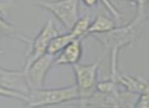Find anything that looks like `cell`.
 Masks as SVG:
<instances>
[{
    "mask_svg": "<svg viewBox=\"0 0 149 108\" xmlns=\"http://www.w3.org/2000/svg\"><path fill=\"white\" fill-rule=\"evenodd\" d=\"M82 1H83V3L87 7H93L98 4V2H99L100 0H82Z\"/></svg>",
    "mask_w": 149,
    "mask_h": 108,
    "instance_id": "obj_19",
    "label": "cell"
},
{
    "mask_svg": "<svg viewBox=\"0 0 149 108\" xmlns=\"http://www.w3.org/2000/svg\"><path fill=\"white\" fill-rule=\"evenodd\" d=\"M0 97H5V98H11V99L19 100V101L27 102L28 101V95H25L23 93H19L17 91H13V90L7 89L5 87L0 86Z\"/></svg>",
    "mask_w": 149,
    "mask_h": 108,
    "instance_id": "obj_15",
    "label": "cell"
},
{
    "mask_svg": "<svg viewBox=\"0 0 149 108\" xmlns=\"http://www.w3.org/2000/svg\"><path fill=\"white\" fill-rule=\"evenodd\" d=\"M74 100H79V92L76 85L57 89H31L28 93L26 104L31 108H41Z\"/></svg>",
    "mask_w": 149,
    "mask_h": 108,
    "instance_id": "obj_2",
    "label": "cell"
},
{
    "mask_svg": "<svg viewBox=\"0 0 149 108\" xmlns=\"http://www.w3.org/2000/svg\"><path fill=\"white\" fill-rule=\"evenodd\" d=\"M54 59H55L54 55L45 53L41 57L36 59L29 67L24 69L30 90L43 88L45 77L53 65Z\"/></svg>",
    "mask_w": 149,
    "mask_h": 108,
    "instance_id": "obj_6",
    "label": "cell"
},
{
    "mask_svg": "<svg viewBox=\"0 0 149 108\" xmlns=\"http://www.w3.org/2000/svg\"><path fill=\"white\" fill-rule=\"evenodd\" d=\"M101 59L99 58L95 62L90 64H80L76 63L72 65L74 78H76V87L79 92V100L87 99L94 91L97 84V73Z\"/></svg>",
    "mask_w": 149,
    "mask_h": 108,
    "instance_id": "obj_4",
    "label": "cell"
},
{
    "mask_svg": "<svg viewBox=\"0 0 149 108\" xmlns=\"http://www.w3.org/2000/svg\"><path fill=\"white\" fill-rule=\"evenodd\" d=\"M13 0H0V13L6 15L9 9L13 7Z\"/></svg>",
    "mask_w": 149,
    "mask_h": 108,
    "instance_id": "obj_17",
    "label": "cell"
},
{
    "mask_svg": "<svg viewBox=\"0 0 149 108\" xmlns=\"http://www.w3.org/2000/svg\"><path fill=\"white\" fill-rule=\"evenodd\" d=\"M6 36L8 38H13V39L19 40V41L23 42V43L27 44L28 46L31 45L32 39L27 36H25L23 33L19 31L15 27H13L11 24L7 23L1 15H0V36Z\"/></svg>",
    "mask_w": 149,
    "mask_h": 108,
    "instance_id": "obj_11",
    "label": "cell"
},
{
    "mask_svg": "<svg viewBox=\"0 0 149 108\" xmlns=\"http://www.w3.org/2000/svg\"><path fill=\"white\" fill-rule=\"evenodd\" d=\"M79 3L80 0H36L37 6L52 13L66 30L79 19Z\"/></svg>",
    "mask_w": 149,
    "mask_h": 108,
    "instance_id": "obj_3",
    "label": "cell"
},
{
    "mask_svg": "<svg viewBox=\"0 0 149 108\" xmlns=\"http://www.w3.org/2000/svg\"><path fill=\"white\" fill-rule=\"evenodd\" d=\"M82 39H74L68 44L59 53L55 56L53 65L76 64L79 63L83 56V47L81 43Z\"/></svg>",
    "mask_w": 149,
    "mask_h": 108,
    "instance_id": "obj_8",
    "label": "cell"
},
{
    "mask_svg": "<svg viewBox=\"0 0 149 108\" xmlns=\"http://www.w3.org/2000/svg\"><path fill=\"white\" fill-rule=\"evenodd\" d=\"M0 86L28 95L30 91L24 69L10 71L0 67Z\"/></svg>",
    "mask_w": 149,
    "mask_h": 108,
    "instance_id": "obj_7",
    "label": "cell"
},
{
    "mask_svg": "<svg viewBox=\"0 0 149 108\" xmlns=\"http://www.w3.org/2000/svg\"><path fill=\"white\" fill-rule=\"evenodd\" d=\"M113 81L125 89V91L135 95H140L142 93H148V84L147 81L142 78L134 77L130 75L118 73Z\"/></svg>",
    "mask_w": 149,
    "mask_h": 108,
    "instance_id": "obj_9",
    "label": "cell"
},
{
    "mask_svg": "<svg viewBox=\"0 0 149 108\" xmlns=\"http://www.w3.org/2000/svg\"><path fill=\"white\" fill-rule=\"evenodd\" d=\"M74 39H76V38H74L70 32L65 34H58L57 36H55V37L50 41L49 45H48V47H47V50H46V53L56 56V55Z\"/></svg>",
    "mask_w": 149,
    "mask_h": 108,
    "instance_id": "obj_12",
    "label": "cell"
},
{
    "mask_svg": "<svg viewBox=\"0 0 149 108\" xmlns=\"http://www.w3.org/2000/svg\"><path fill=\"white\" fill-rule=\"evenodd\" d=\"M146 21V8H137L136 17L123 27H116L107 33L94 35L93 37L110 52V75L113 79L118 73V55L122 48L133 44L139 38Z\"/></svg>",
    "mask_w": 149,
    "mask_h": 108,
    "instance_id": "obj_1",
    "label": "cell"
},
{
    "mask_svg": "<svg viewBox=\"0 0 149 108\" xmlns=\"http://www.w3.org/2000/svg\"><path fill=\"white\" fill-rule=\"evenodd\" d=\"M127 1H131L136 4L137 8H147V2L148 0H127Z\"/></svg>",
    "mask_w": 149,
    "mask_h": 108,
    "instance_id": "obj_18",
    "label": "cell"
},
{
    "mask_svg": "<svg viewBox=\"0 0 149 108\" xmlns=\"http://www.w3.org/2000/svg\"><path fill=\"white\" fill-rule=\"evenodd\" d=\"M100 1L103 3V5L106 7V9L110 12V15L113 17L114 21L120 23V19H122V13H120V11L112 4L111 1H110V0H100Z\"/></svg>",
    "mask_w": 149,
    "mask_h": 108,
    "instance_id": "obj_16",
    "label": "cell"
},
{
    "mask_svg": "<svg viewBox=\"0 0 149 108\" xmlns=\"http://www.w3.org/2000/svg\"><path fill=\"white\" fill-rule=\"evenodd\" d=\"M112 108H123V107H120V106H116V107H112Z\"/></svg>",
    "mask_w": 149,
    "mask_h": 108,
    "instance_id": "obj_20",
    "label": "cell"
},
{
    "mask_svg": "<svg viewBox=\"0 0 149 108\" xmlns=\"http://www.w3.org/2000/svg\"><path fill=\"white\" fill-rule=\"evenodd\" d=\"M0 37H1V36H0ZM0 54H3V51H1V50H0Z\"/></svg>",
    "mask_w": 149,
    "mask_h": 108,
    "instance_id": "obj_21",
    "label": "cell"
},
{
    "mask_svg": "<svg viewBox=\"0 0 149 108\" xmlns=\"http://www.w3.org/2000/svg\"><path fill=\"white\" fill-rule=\"evenodd\" d=\"M58 34L59 33L54 25V21L52 19H47L42 27L41 31L39 32V34L36 36L35 39L32 40L31 45L29 46V53H28V56L26 58V62L23 69L29 67L36 59H38L46 53V50H47L50 41Z\"/></svg>",
    "mask_w": 149,
    "mask_h": 108,
    "instance_id": "obj_5",
    "label": "cell"
},
{
    "mask_svg": "<svg viewBox=\"0 0 149 108\" xmlns=\"http://www.w3.org/2000/svg\"><path fill=\"white\" fill-rule=\"evenodd\" d=\"M95 91L104 94H111L118 91V86L113 80L107 79L101 82H97L95 86Z\"/></svg>",
    "mask_w": 149,
    "mask_h": 108,
    "instance_id": "obj_14",
    "label": "cell"
},
{
    "mask_svg": "<svg viewBox=\"0 0 149 108\" xmlns=\"http://www.w3.org/2000/svg\"><path fill=\"white\" fill-rule=\"evenodd\" d=\"M116 27L113 19H109L104 15H98L96 17L91 21L90 27L86 34V37L89 35H100V34L107 33V32L113 30Z\"/></svg>",
    "mask_w": 149,
    "mask_h": 108,
    "instance_id": "obj_10",
    "label": "cell"
},
{
    "mask_svg": "<svg viewBox=\"0 0 149 108\" xmlns=\"http://www.w3.org/2000/svg\"><path fill=\"white\" fill-rule=\"evenodd\" d=\"M91 21H92L91 15H90V13H87L84 17L77 19V21L70 28V33L76 39H83L84 37H86V34H87V31L89 29Z\"/></svg>",
    "mask_w": 149,
    "mask_h": 108,
    "instance_id": "obj_13",
    "label": "cell"
}]
</instances>
